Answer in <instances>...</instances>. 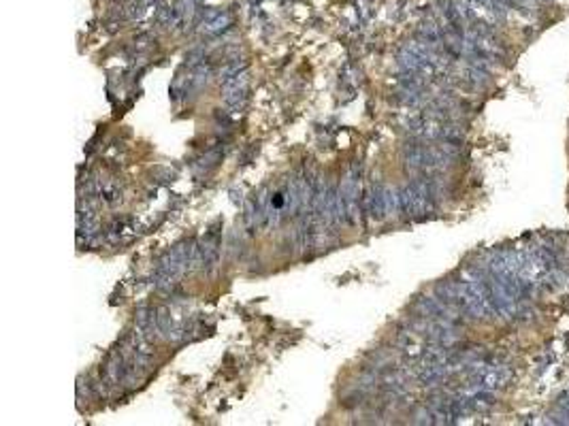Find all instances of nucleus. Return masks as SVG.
I'll use <instances>...</instances> for the list:
<instances>
[{
    "instance_id": "obj_1",
    "label": "nucleus",
    "mask_w": 569,
    "mask_h": 426,
    "mask_svg": "<svg viewBox=\"0 0 569 426\" xmlns=\"http://www.w3.org/2000/svg\"><path fill=\"white\" fill-rule=\"evenodd\" d=\"M363 188H361V167L354 164L350 169V173L343 177V182L339 186V196L343 205V215L350 226H356L361 220V203H363Z\"/></svg>"
},
{
    "instance_id": "obj_2",
    "label": "nucleus",
    "mask_w": 569,
    "mask_h": 426,
    "mask_svg": "<svg viewBox=\"0 0 569 426\" xmlns=\"http://www.w3.org/2000/svg\"><path fill=\"white\" fill-rule=\"evenodd\" d=\"M220 245H222V237H220V228L211 226L205 237L201 239V243H196L194 250V268H203V271H213L217 266V260H220Z\"/></svg>"
},
{
    "instance_id": "obj_3",
    "label": "nucleus",
    "mask_w": 569,
    "mask_h": 426,
    "mask_svg": "<svg viewBox=\"0 0 569 426\" xmlns=\"http://www.w3.org/2000/svg\"><path fill=\"white\" fill-rule=\"evenodd\" d=\"M248 73L241 71L237 75H230V77H224L222 79V94H224V100L228 107L233 109H241L246 105V98H248Z\"/></svg>"
},
{
    "instance_id": "obj_4",
    "label": "nucleus",
    "mask_w": 569,
    "mask_h": 426,
    "mask_svg": "<svg viewBox=\"0 0 569 426\" xmlns=\"http://www.w3.org/2000/svg\"><path fill=\"white\" fill-rule=\"evenodd\" d=\"M230 15L226 11H220V9H209L203 13V21H201V26L207 34H217V32H222L230 26Z\"/></svg>"
}]
</instances>
